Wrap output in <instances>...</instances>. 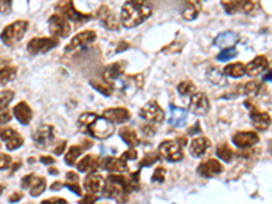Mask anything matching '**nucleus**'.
<instances>
[{
	"label": "nucleus",
	"instance_id": "nucleus-1",
	"mask_svg": "<svg viewBox=\"0 0 272 204\" xmlns=\"http://www.w3.org/2000/svg\"><path fill=\"white\" fill-rule=\"evenodd\" d=\"M151 6L147 0H128L121 9L120 21L127 29L142 25L151 15Z\"/></svg>",
	"mask_w": 272,
	"mask_h": 204
},
{
	"label": "nucleus",
	"instance_id": "nucleus-2",
	"mask_svg": "<svg viewBox=\"0 0 272 204\" xmlns=\"http://www.w3.org/2000/svg\"><path fill=\"white\" fill-rule=\"evenodd\" d=\"M79 125L82 131L87 132L97 139H108L115 132V124L109 123L104 117H99L97 113L86 112L79 117Z\"/></svg>",
	"mask_w": 272,
	"mask_h": 204
},
{
	"label": "nucleus",
	"instance_id": "nucleus-3",
	"mask_svg": "<svg viewBox=\"0 0 272 204\" xmlns=\"http://www.w3.org/2000/svg\"><path fill=\"white\" fill-rule=\"evenodd\" d=\"M27 29H29V22L15 21L3 29L2 34H0V40L6 45L13 47V45H15V44L19 43L23 39V36L27 31Z\"/></svg>",
	"mask_w": 272,
	"mask_h": 204
},
{
	"label": "nucleus",
	"instance_id": "nucleus-4",
	"mask_svg": "<svg viewBox=\"0 0 272 204\" xmlns=\"http://www.w3.org/2000/svg\"><path fill=\"white\" fill-rule=\"evenodd\" d=\"M56 11H59L60 15L64 17L67 21H71L74 23H85L91 19V15L89 14H82L78 11L74 6L73 0H61L56 5Z\"/></svg>",
	"mask_w": 272,
	"mask_h": 204
},
{
	"label": "nucleus",
	"instance_id": "nucleus-5",
	"mask_svg": "<svg viewBox=\"0 0 272 204\" xmlns=\"http://www.w3.org/2000/svg\"><path fill=\"white\" fill-rule=\"evenodd\" d=\"M59 45V40L55 37H34L27 43V52L30 55H41L52 51Z\"/></svg>",
	"mask_w": 272,
	"mask_h": 204
},
{
	"label": "nucleus",
	"instance_id": "nucleus-6",
	"mask_svg": "<svg viewBox=\"0 0 272 204\" xmlns=\"http://www.w3.org/2000/svg\"><path fill=\"white\" fill-rule=\"evenodd\" d=\"M48 25H49V31L55 39H67L68 36L71 34V30H73L70 21L61 17L60 14H53L49 18Z\"/></svg>",
	"mask_w": 272,
	"mask_h": 204
},
{
	"label": "nucleus",
	"instance_id": "nucleus-7",
	"mask_svg": "<svg viewBox=\"0 0 272 204\" xmlns=\"http://www.w3.org/2000/svg\"><path fill=\"white\" fill-rule=\"evenodd\" d=\"M221 5L229 15L237 13L249 14L256 9V0H221Z\"/></svg>",
	"mask_w": 272,
	"mask_h": 204
},
{
	"label": "nucleus",
	"instance_id": "nucleus-8",
	"mask_svg": "<svg viewBox=\"0 0 272 204\" xmlns=\"http://www.w3.org/2000/svg\"><path fill=\"white\" fill-rule=\"evenodd\" d=\"M159 155L169 162H179L184 158V151L181 145L176 141H165L159 145Z\"/></svg>",
	"mask_w": 272,
	"mask_h": 204
},
{
	"label": "nucleus",
	"instance_id": "nucleus-9",
	"mask_svg": "<svg viewBox=\"0 0 272 204\" xmlns=\"http://www.w3.org/2000/svg\"><path fill=\"white\" fill-rule=\"evenodd\" d=\"M139 116L146 121L151 123H162L165 119V112L155 101H150L146 104L145 107H142L139 111Z\"/></svg>",
	"mask_w": 272,
	"mask_h": 204
},
{
	"label": "nucleus",
	"instance_id": "nucleus-10",
	"mask_svg": "<svg viewBox=\"0 0 272 204\" xmlns=\"http://www.w3.org/2000/svg\"><path fill=\"white\" fill-rule=\"evenodd\" d=\"M97 39V34L93 30H85V31H82V33H78L73 40H71V43L68 44L67 48H65V51L71 52L75 51V49H79V48H85L90 44H93Z\"/></svg>",
	"mask_w": 272,
	"mask_h": 204
},
{
	"label": "nucleus",
	"instance_id": "nucleus-11",
	"mask_svg": "<svg viewBox=\"0 0 272 204\" xmlns=\"http://www.w3.org/2000/svg\"><path fill=\"white\" fill-rule=\"evenodd\" d=\"M22 188H30V195L37 197L43 195L45 188H47V181L43 177H36L34 175H27L22 179Z\"/></svg>",
	"mask_w": 272,
	"mask_h": 204
},
{
	"label": "nucleus",
	"instance_id": "nucleus-12",
	"mask_svg": "<svg viewBox=\"0 0 272 204\" xmlns=\"http://www.w3.org/2000/svg\"><path fill=\"white\" fill-rule=\"evenodd\" d=\"M95 17H97L98 21L101 22L102 25L105 26L108 30H119V19H117L116 14L113 13L108 6H101V7L98 9Z\"/></svg>",
	"mask_w": 272,
	"mask_h": 204
},
{
	"label": "nucleus",
	"instance_id": "nucleus-13",
	"mask_svg": "<svg viewBox=\"0 0 272 204\" xmlns=\"http://www.w3.org/2000/svg\"><path fill=\"white\" fill-rule=\"evenodd\" d=\"M55 138V131L52 125H41L39 129H36L33 133L34 142L37 143L40 149H47L48 145H51Z\"/></svg>",
	"mask_w": 272,
	"mask_h": 204
},
{
	"label": "nucleus",
	"instance_id": "nucleus-14",
	"mask_svg": "<svg viewBox=\"0 0 272 204\" xmlns=\"http://www.w3.org/2000/svg\"><path fill=\"white\" fill-rule=\"evenodd\" d=\"M189 109H191L192 113H195L197 116L207 115L210 111L209 97L204 93H195L191 98Z\"/></svg>",
	"mask_w": 272,
	"mask_h": 204
},
{
	"label": "nucleus",
	"instance_id": "nucleus-15",
	"mask_svg": "<svg viewBox=\"0 0 272 204\" xmlns=\"http://www.w3.org/2000/svg\"><path fill=\"white\" fill-rule=\"evenodd\" d=\"M0 139L5 142L10 151L19 149L23 145V138L17 131H14L13 128H2L0 129Z\"/></svg>",
	"mask_w": 272,
	"mask_h": 204
},
{
	"label": "nucleus",
	"instance_id": "nucleus-16",
	"mask_svg": "<svg viewBox=\"0 0 272 204\" xmlns=\"http://www.w3.org/2000/svg\"><path fill=\"white\" fill-rule=\"evenodd\" d=\"M233 143L240 149H251L259 143V135L256 132H237L233 135Z\"/></svg>",
	"mask_w": 272,
	"mask_h": 204
},
{
	"label": "nucleus",
	"instance_id": "nucleus-17",
	"mask_svg": "<svg viewBox=\"0 0 272 204\" xmlns=\"http://www.w3.org/2000/svg\"><path fill=\"white\" fill-rule=\"evenodd\" d=\"M245 107L251 108V119L253 121V125H255L256 129L259 131H265L269 128V124H271V117L265 112H259L257 109H253V104H251V101L245 102Z\"/></svg>",
	"mask_w": 272,
	"mask_h": 204
},
{
	"label": "nucleus",
	"instance_id": "nucleus-18",
	"mask_svg": "<svg viewBox=\"0 0 272 204\" xmlns=\"http://www.w3.org/2000/svg\"><path fill=\"white\" fill-rule=\"evenodd\" d=\"M124 70H125V63L124 61H116V63L109 64L105 71H104V82L113 87L116 81H119L123 77Z\"/></svg>",
	"mask_w": 272,
	"mask_h": 204
},
{
	"label": "nucleus",
	"instance_id": "nucleus-19",
	"mask_svg": "<svg viewBox=\"0 0 272 204\" xmlns=\"http://www.w3.org/2000/svg\"><path fill=\"white\" fill-rule=\"evenodd\" d=\"M102 117L112 124H123L131 119V113L125 108H111L104 112Z\"/></svg>",
	"mask_w": 272,
	"mask_h": 204
},
{
	"label": "nucleus",
	"instance_id": "nucleus-20",
	"mask_svg": "<svg viewBox=\"0 0 272 204\" xmlns=\"http://www.w3.org/2000/svg\"><path fill=\"white\" fill-rule=\"evenodd\" d=\"M197 172H199L200 176H203L206 179H211V177L221 175L223 172V166L217 159H209V161L200 163Z\"/></svg>",
	"mask_w": 272,
	"mask_h": 204
},
{
	"label": "nucleus",
	"instance_id": "nucleus-21",
	"mask_svg": "<svg viewBox=\"0 0 272 204\" xmlns=\"http://www.w3.org/2000/svg\"><path fill=\"white\" fill-rule=\"evenodd\" d=\"M238 41H240L238 34L227 30V31H223V33L218 34L213 44L215 47L221 48V49H226V48H234Z\"/></svg>",
	"mask_w": 272,
	"mask_h": 204
},
{
	"label": "nucleus",
	"instance_id": "nucleus-22",
	"mask_svg": "<svg viewBox=\"0 0 272 204\" xmlns=\"http://www.w3.org/2000/svg\"><path fill=\"white\" fill-rule=\"evenodd\" d=\"M264 70H268V60L265 56H257L245 65V74L249 77H257Z\"/></svg>",
	"mask_w": 272,
	"mask_h": 204
},
{
	"label": "nucleus",
	"instance_id": "nucleus-23",
	"mask_svg": "<svg viewBox=\"0 0 272 204\" xmlns=\"http://www.w3.org/2000/svg\"><path fill=\"white\" fill-rule=\"evenodd\" d=\"M210 147H211V142L204 138V136H200V138H196L193 139L189 146V153L192 154V157L195 158H200L206 155V153L209 151Z\"/></svg>",
	"mask_w": 272,
	"mask_h": 204
},
{
	"label": "nucleus",
	"instance_id": "nucleus-24",
	"mask_svg": "<svg viewBox=\"0 0 272 204\" xmlns=\"http://www.w3.org/2000/svg\"><path fill=\"white\" fill-rule=\"evenodd\" d=\"M201 13V0H187L183 7V18L185 21H193Z\"/></svg>",
	"mask_w": 272,
	"mask_h": 204
},
{
	"label": "nucleus",
	"instance_id": "nucleus-25",
	"mask_svg": "<svg viewBox=\"0 0 272 204\" xmlns=\"http://www.w3.org/2000/svg\"><path fill=\"white\" fill-rule=\"evenodd\" d=\"M14 116L22 125H27L33 119V112L26 102H19L14 108Z\"/></svg>",
	"mask_w": 272,
	"mask_h": 204
},
{
	"label": "nucleus",
	"instance_id": "nucleus-26",
	"mask_svg": "<svg viewBox=\"0 0 272 204\" xmlns=\"http://www.w3.org/2000/svg\"><path fill=\"white\" fill-rule=\"evenodd\" d=\"M102 169L109 170V172H115V173H124L128 170L127 162L121 159V158H113L108 157L105 158L101 163Z\"/></svg>",
	"mask_w": 272,
	"mask_h": 204
},
{
	"label": "nucleus",
	"instance_id": "nucleus-27",
	"mask_svg": "<svg viewBox=\"0 0 272 204\" xmlns=\"http://www.w3.org/2000/svg\"><path fill=\"white\" fill-rule=\"evenodd\" d=\"M104 183L105 180L102 179V176L99 175H89L85 179V183H83V188L89 193H97V192L102 191V187H104Z\"/></svg>",
	"mask_w": 272,
	"mask_h": 204
},
{
	"label": "nucleus",
	"instance_id": "nucleus-28",
	"mask_svg": "<svg viewBox=\"0 0 272 204\" xmlns=\"http://www.w3.org/2000/svg\"><path fill=\"white\" fill-rule=\"evenodd\" d=\"M185 121H187V112L181 109V108L175 107L173 104H170V125H173V127H183Z\"/></svg>",
	"mask_w": 272,
	"mask_h": 204
},
{
	"label": "nucleus",
	"instance_id": "nucleus-29",
	"mask_svg": "<svg viewBox=\"0 0 272 204\" xmlns=\"http://www.w3.org/2000/svg\"><path fill=\"white\" fill-rule=\"evenodd\" d=\"M99 159L95 155H86L82 158V161L78 162V170L82 173H89V172H94L99 166Z\"/></svg>",
	"mask_w": 272,
	"mask_h": 204
},
{
	"label": "nucleus",
	"instance_id": "nucleus-30",
	"mask_svg": "<svg viewBox=\"0 0 272 204\" xmlns=\"http://www.w3.org/2000/svg\"><path fill=\"white\" fill-rule=\"evenodd\" d=\"M222 74L225 77H230V78H241L245 75V65L243 63H233L226 65L223 68Z\"/></svg>",
	"mask_w": 272,
	"mask_h": 204
},
{
	"label": "nucleus",
	"instance_id": "nucleus-31",
	"mask_svg": "<svg viewBox=\"0 0 272 204\" xmlns=\"http://www.w3.org/2000/svg\"><path fill=\"white\" fill-rule=\"evenodd\" d=\"M120 136H121V139H123L128 146H131V147H135V146L139 145V138L136 135V132L132 129V128H121L120 129Z\"/></svg>",
	"mask_w": 272,
	"mask_h": 204
},
{
	"label": "nucleus",
	"instance_id": "nucleus-32",
	"mask_svg": "<svg viewBox=\"0 0 272 204\" xmlns=\"http://www.w3.org/2000/svg\"><path fill=\"white\" fill-rule=\"evenodd\" d=\"M17 67H14V65H7V67L2 68L0 70V85H6V83H9V82L14 81L15 77H17Z\"/></svg>",
	"mask_w": 272,
	"mask_h": 204
},
{
	"label": "nucleus",
	"instance_id": "nucleus-33",
	"mask_svg": "<svg viewBox=\"0 0 272 204\" xmlns=\"http://www.w3.org/2000/svg\"><path fill=\"white\" fill-rule=\"evenodd\" d=\"M217 155L219 158H221V159L223 162H227V163H230V162L233 161L234 151H233V149H231V147H230L229 145H226V143H223V145L218 146Z\"/></svg>",
	"mask_w": 272,
	"mask_h": 204
},
{
	"label": "nucleus",
	"instance_id": "nucleus-34",
	"mask_svg": "<svg viewBox=\"0 0 272 204\" xmlns=\"http://www.w3.org/2000/svg\"><path fill=\"white\" fill-rule=\"evenodd\" d=\"M238 89L241 90V94H245V95H256L261 90V83L257 81H251L245 85L240 86Z\"/></svg>",
	"mask_w": 272,
	"mask_h": 204
},
{
	"label": "nucleus",
	"instance_id": "nucleus-35",
	"mask_svg": "<svg viewBox=\"0 0 272 204\" xmlns=\"http://www.w3.org/2000/svg\"><path fill=\"white\" fill-rule=\"evenodd\" d=\"M90 85H91V87H94V89L97 90L98 93L104 94V95H107V97L112 95L113 87H112L111 85H108L107 82L97 81V79H91V81H90Z\"/></svg>",
	"mask_w": 272,
	"mask_h": 204
},
{
	"label": "nucleus",
	"instance_id": "nucleus-36",
	"mask_svg": "<svg viewBox=\"0 0 272 204\" xmlns=\"http://www.w3.org/2000/svg\"><path fill=\"white\" fill-rule=\"evenodd\" d=\"M82 151H83V149L79 147V146H71V149L68 150L67 154H65V157H64L65 163L70 166L75 165V162H77L78 157L82 154Z\"/></svg>",
	"mask_w": 272,
	"mask_h": 204
},
{
	"label": "nucleus",
	"instance_id": "nucleus-37",
	"mask_svg": "<svg viewBox=\"0 0 272 204\" xmlns=\"http://www.w3.org/2000/svg\"><path fill=\"white\" fill-rule=\"evenodd\" d=\"M177 91L184 97H189V95H193L196 93V86L191 81H183L177 86Z\"/></svg>",
	"mask_w": 272,
	"mask_h": 204
},
{
	"label": "nucleus",
	"instance_id": "nucleus-38",
	"mask_svg": "<svg viewBox=\"0 0 272 204\" xmlns=\"http://www.w3.org/2000/svg\"><path fill=\"white\" fill-rule=\"evenodd\" d=\"M13 99H14V91H11V90L0 91V112L5 111Z\"/></svg>",
	"mask_w": 272,
	"mask_h": 204
},
{
	"label": "nucleus",
	"instance_id": "nucleus-39",
	"mask_svg": "<svg viewBox=\"0 0 272 204\" xmlns=\"http://www.w3.org/2000/svg\"><path fill=\"white\" fill-rule=\"evenodd\" d=\"M235 56H237V49L235 48H226V49H222L218 53L217 60H219V61H227L230 59H234Z\"/></svg>",
	"mask_w": 272,
	"mask_h": 204
},
{
	"label": "nucleus",
	"instance_id": "nucleus-40",
	"mask_svg": "<svg viewBox=\"0 0 272 204\" xmlns=\"http://www.w3.org/2000/svg\"><path fill=\"white\" fill-rule=\"evenodd\" d=\"M166 169L165 167H162V166H158L157 169L154 170V175L153 177H151V180H153V183H163L166 179Z\"/></svg>",
	"mask_w": 272,
	"mask_h": 204
},
{
	"label": "nucleus",
	"instance_id": "nucleus-41",
	"mask_svg": "<svg viewBox=\"0 0 272 204\" xmlns=\"http://www.w3.org/2000/svg\"><path fill=\"white\" fill-rule=\"evenodd\" d=\"M157 159H158L157 154H149V155H146V158L141 162V165L139 166H141V167H143V166H146V165L151 166L157 162Z\"/></svg>",
	"mask_w": 272,
	"mask_h": 204
},
{
	"label": "nucleus",
	"instance_id": "nucleus-42",
	"mask_svg": "<svg viewBox=\"0 0 272 204\" xmlns=\"http://www.w3.org/2000/svg\"><path fill=\"white\" fill-rule=\"evenodd\" d=\"M10 165H11V158H10V155L0 154V170L9 169Z\"/></svg>",
	"mask_w": 272,
	"mask_h": 204
},
{
	"label": "nucleus",
	"instance_id": "nucleus-43",
	"mask_svg": "<svg viewBox=\"0 0 272 204\" xmlns=\"http://www.w3.org/2000/svg\"><path fill=\"white\" fill-rule=\"evenodd\" d=\"M136 157H138V151L133 147H131L127 151H124L123 155H121V159H124V161H127V159L132 161V159H136Z\"/></svg>",
	"mask_w": 272,
	"mask_h": 204
},
{
	"label": "nucleus",
	"instance_id": "nucleus-44",
	"mask_svg": "<svg viewBox=\"0 0 272 204\" xmlns=\"http://www.w3.org/2000/svg\"><path fill=\"white\" fill-rule=\"evenodd\" d=\"M11 3H13V0H0V13L3 14L10 13V10H11Z\"/></svg>",
	"mask_w": 272,
	"mask_h": 204
},
{
	"label": "nucleus",
	"instance_id": "nucleus-45",
	"mask_svg": "<svg viewBox=\"0 0 272 204\" xmlns=\"http://www.w3.org/2000/svg\"><path fill=\"white\" fill-rule=\"evenodd\" d=\"M97 200V196L95 193H89V195L83 196V199L79 201V204H94Z\"/></svg>",
	"mask_w": 272,
	"mask_h": 204
},
{
	"label": "nucleus",
	"instance_id": "nucleus-46",
	"mask_svg": "<svg viewBox=\"0 0 272 204\" xmlns=\"http://www.w3.org/2000/svg\"><path fill=\"white\" fill-rule=\"evenodd\" d=\"M41 204H67V200L61 199V197H52V199L43 200Z\"/></svg>",
	"mask_w": 272,
	"mask_h": 204
},
{
	"label": "nucleus",
	"instance_id": "nucleus-47",
	"mask_svg": "<svg viewBox=\"0 0 272 204\" xmlns=\"http://www.w3.org/2000/svg\"><path fill=\"white\" fill-rule=\"evenodd\" d=\"M10 120H11V115H10V112L9 111L0 112V124L9 123Z\"/></svg>",
	"mask_w": 272,
	"mask_h": 204
},
{
	"label": "nucleus",
	"instance_id": "nucleus-48",
	"mask_svg": "<svg viewBox=\"0 0 272 204\" xmlns=\"http://www.w3.org/2000/svg\"><path fill=\"white\" fill-rule=\"evenodd\" d=\"M67 187L70 188V191H73L74 193H77L78 196H81V195H82L81 188H79V185H78V184H74V183H67Z\"/></svg>",
	"mask_w": 272,
	"mask_h": 204
},
{
	"label": "nucleus",
	"instance_id": "nucleus-49",
	"mask_svg": "<svg viewBox=\"0 0 272 204\" xmlns=\"http://www.w3.org/2000/svg\"><path fill=\"white\" fill-rule=\"evenodd\" d=\"M67 180H68V183L77 184L78 183V175H77V173H74V172H68V173H67Z\"/></svg>",
	"mask_w": 272,
	"mask_h": 204
},
{
	"label": "nucleus",
	"instance_id": "nucleus-50",
	"mask_svg": "<svg viewBox=\"0 0 272 204\" xmlns=\"http://www.w3.org/2000/svg\"><path fill=\"white\" fill-rule=\"evenodd\" d=\"M22 199V193L21 192H15V193H13V195L10 196V203H17V201H19V200Z\"/></svg>",
	"mask_w": 272,
	"mask_h": 204
},
{
	"label": "nucleus",
	"instance_id": "nucleus-51",
	"mask_svg": "<svg viewBox=\"0 0 272 204\" xmlns=\"http://www.w3.org/2000/svg\"><path fill=\"white\" fill-rule=\"evenodd\" d=\"M64 149H65V142L63 141V142H61V143H59V145H57V147H56L55 151H53V153H55L56 155H59V154H63Z\"/></svg>",
	"mask_w": 272,
	"mask_h": 204
},
{
	"label": "nucleus",
	"instance_id": "nucleus-52",
	"mask_svg": "<svg viewBox=\"0 0 272 204\" xmlns=\"http://www.w3.org/2000/svg\"><path fill=\"white\" fill-rule=\"evenodd\" d=\"M40 161L45 163V165H52V163H55V158L52 157H41L40 158Z\"/></svg>",
	"mask_w": 272,
	"mask_h": 204
},
{
	"label": "nucleus",
	"instance_id": "nucleus-53",
	"mask_svg": "<svg viewBox=\"0 0 272 204\" xmlns=\"http://www.w3.org/2000/svg\"><path fill=\"white\" fill-rule=\"evenodd\" d=\"M10 64H11L10 59H7V57H0V70L7 67V65H10Z\"/></svg>",
	"mask_w": 272,
	"mask_h": 204
},
{
	"label": "nucleus",
	"instance_id": "nucleus-54",
	"mask_svg": "<svg viewBox=\"0 0 272 204\" xmlns=\"http://www.w3.org/2000/svg\"><path fill=\"white\" fill-rule=\"evenodd\" d=\"M63 187H64L63 183H60V181H56V183H53L51 185V189H52V191H60V189H61Z\"/></svg>",
	"mask_w": 272,
	"mask_h": 204
},
{
	"label": "nucleus",
	"instance_id": "nucleus-55",
	"mask_svg": "<svg viewBox=\"0 0 272 204\" xmlns=\"http://www.w3.org/2000/svg\"><path fill=\"white\" fill-rule=\"evenodd\" d=\"M264 81H267V82L271 81V71H269V70H268V74H267V75H265V77H264Z\"/></svg>",
	"mask_w": 272,
	"mask_h": 204
},
{
	"label": "nucleus",
	"instance_id": "nucleus-56",
	"mask_svg": "<svg viewBox=\"0 0 272 204\" xmlns=\"http://www.w3.org/2000/svg\"><path fill=\"white\" fill-rule=\"evenodd\" d=\"M49 173H51V175H57V170H56V169H49Z\"/></svg>",
	"mask_w": 272,
	"mask_h": 204
},
{
	"label": "nucleus",
	"instance_id": "nucleus-57",
	"mask_svg": "<svg viewBox=\"0 0 272 204\" xmlns=\"http://www.w3.org/2000/svg\"><path fill=\"white\" fill-rule=\"evenodd\" d=\"M3 191H5V185H2V184H0V195L3 193Z\"/></svg>",
	"mask_w": 272,
	"mask_h": 204
}]
</instances>
